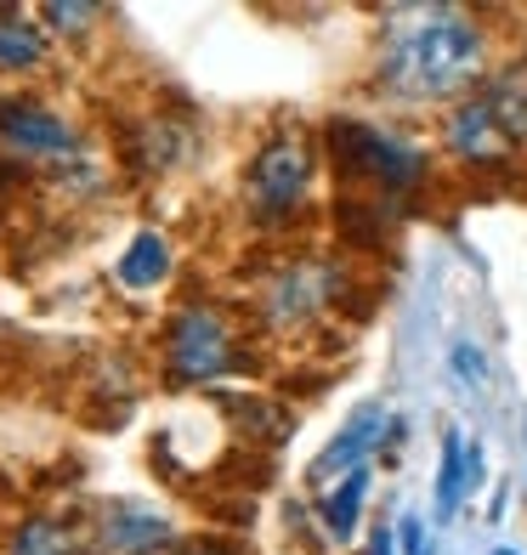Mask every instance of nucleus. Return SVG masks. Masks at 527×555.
<instances>
[{
    "instance_id": "nucleus-1",
    "label": "nucleus",
    "mask_w": 527,
    "mask_h": 555,
    "mask_svg": "<svg viewBox=\"0 0 527 555\" xmlns=\"http://www.w3.org/2000/svg\"><path fill=\"white\" fill-rule=\"evenodd\" d=\"M488 57L483 23L460 7H397L391 29L381 35V86L409 103H442L471 96Z\"/></svg>"
},
{
    "instance_id": "nucleus-2",
    "label": "nucleus",
    "mask_w": 527,
    "mask_h": 555,
    "mask_svg": "<svg viewBox=\"0 0 527 555\" xmlns=\"http://www.w3.org/2000/svg\"><path fill=\"white\" fill-rule=\"evenodd\" d=\"M442 142L460 165H511L527 147V57L493 68L471 96H460L442 125Z\"/></svg>"
},
{
    "instance_id": "nucleus-3",
    "label": "nucleus",
    "mask_w": 527,
    "mask_h": 555,
    "mask_svg": "<svg viewBox=\"0 0 527 555\" xmlns=\"http://www.w3.org/2000/svg\"><path fill=\"white\" fill-rule=\"evenodd\" d=\"M330 159L340 170V182L374 188L381 198H403L425 182V147L403 131L369 119H335L330 125Z\"/></svg>"
},
{
    "instance_id": "nucleus-4",
    "label": "nucleus",
    "mask_w": 527,
    "mask_h": 555,
    "mask_svg": "<svg viewBox=\"0 0 527 555\" xmlns=\"http://www.w3.org/2000/svg\"><path fill=\"white\" fill-rule=\"evenodd\" d=\"M312 176H318V154L300 131H272L256 159L244 170V198H249V216L261 227H284L295 221V210H307V193H312Z\"/></svg>"
},
{
    "instance_id": "nucleus-5",
    "label": "nucleus",
    "mask_w": 527,
    "mask_h": 555,
    "mask_svg": "<svg viewBox=\"0 0 527 555\" xmlns=\"http://www.w3.org/2000/svg\"><path fill=\"white\" fill-rule=\"evenodd\" d=\"M239 363V340H233V323L221 318L216 307L193 300L170 318L165 330V369L176 386H205V380H221Z\"/></svg>"
},
{
    "instance_id": "nucleus-6",
    "label": "nucleus",
    "mask_w": 527,
    "mask_h": 555,
    "mask_svg": "<svg viewBox=\"0 0 527 555\" xmlns=\"http://www.w3.org/2000/svg\"><path fill=\"white\" fill-rule=\"evenodd\" d=\"M386 425H391V420H386L381 402H358V409H351V420L335 431V442L312 460L307 482H312V488H330V482H340V476L363 470V465H369V453H381Z\"/></svg>"
},
{
    "instance_id": "nucleus-7",
    "label": "nucleus",
    "mask_w": 527,
    "mask_h": 555,
    "mask_svg": "<svg viewBox=\"0 0 527 555\" xmlns=\"http://www.w3.org/2000/svg\"><path fill=\"white\" fill-rule=\"evenodd\" d=\"M170 516H159L154 504L119 499L103 511V527H97V555H159L170 550Z\"/></svg>"
},
{
    "instance_id": "nucleus-8",
    "label": "nucleus",
    "mask_w": 527,
    "mask_h": 555,
    "mask_svg": "<svg viewBox=\"0 0 527 555\" xmlns=\"http://www.w3.org/2000/svg\"><path fill=\"white\" fill-rule=\"evenodd\" d=\"M0 137L29 159H57V154H74V147H80L74 125L63 114H52V108H40V103H0Z\"/></svg>"
},
{
    "instance_id": "nucleus-9",
    "label": "nucleus",
    "mask_w": 527,
    "mask_h": 555,
    "mask_svg": "<svg viewBox=\"0 0 527 555\" xmlns=\"http://www.w3.org/2000/svg\"><path fill=\"white\" fill-rule=\"evenodd\" d=\"M330 295H335V272L330 267L323 261H290L279 272V284L267 289V318L272 323H300V318L330 307Z\"/></svg>"
},
{
    "instance_id": "nucleus-10",
    "label": "nucleus",
    "mask_w": 527,
    "mask_h": 555,
    "mask_svg": "<svg viewBox=\"0 0 527 555\" xmlns=\"http://www.w3.org/2000/svg\"><path fill=\"white\" fill-rule=\"evenodd\" d=\"M471 465H476V442L460 431V425H448L442 431V448H437V482H432V511L437 521H454L460 504L471 493Z\"/></svg>"
},
{
    "instance_id": "nucleus-11",
    "label": "nucleus",
    "mask_w": 527,
    "mask_h": 555,
    "mask_svg": "<svg viewBox=\"0 0 527 555\" xmlns=\"http://www.w3.org/2000/svg\"><path fill=\"white\" fill-rule=\"evenodd\" d=\"M369 482H374V470L363 465V470L340 476V482L318 488V521H323V533H330L335 544L358 539V521H363V504H369Z\"/></svg>"
},
{
    "instance_id": "nucleus-12",
    "label": "nucleus",
    "mask_w": 527,
    "mask_h": 555,
    "mask_svg": "<svg viewBox=\"0 0 527 555\" xmlns=\"http://www.w3.org/2000/svg\"><path fill=\"white\" fill-rule=\"evenodd\" d=\"M114 278L125 289H159L170 278V244H165V233H137L131 244H125V256L114 261Z\"/></svg>"
},
{
    "instance_id": "nucleus-13",
    "label": "nucleus",
    "mask_w": 527,
    "mask_h": 555,
    "mask_svg": "<svg viewBox=\"0 0 527 555\" xmlns=\"http://www.w3.org/2000/svg\"><path fill=\"white\" fill-rule=\"evenodd\" d=\"M7 555H97V550H86V533H74L57 516H29L12 533Z\"/></svg>"
},
{
    "instance_id": "nucleus-14",
    "label": "nucleus",
    "mask_w": 527,
    "mask_h": 555,
    "mask_svg": "<svg viewBox=\"0 0 527 555\" xmlns=\"http://www.w3.org/2000/svg\"><path fill=\"white\" fill-rule=\"evenodd\" d=\"M46 57V29L17 12V7H0V68H35Z\"/></svg>"
},
{
    "instance_id": "nucleus-15",
    "label": "nucleus",
    "mask_w": 527,
    "mask_h": 555,
    "mask_svg": "<svg viewBox=\"0 0 527 555\" xmlns=\"http://www.w3.org/2000/svg\"><path fill=\"white\" fill-rule=\"evenodd\" d=\"M442 363H448V380H454L465 397H483L493 386V363H488V351L476 346V340H454Z\"/></svg>"
},
{
    "instance_id": "nucleus-16",
    "label": "nucleus",
    "mask_w": 527,
    "mask_h": 555,
    "mask_svg": "<svg viewBox=\"0 0 527 555\" xmlns=\"http://www.w3.org/2000/svg\"><path fill=\"white\" fill-rule=\"evenodd\" d=\"M391 550H397V555H437L432 521H425L420 511H403V516L391 521Z\"/></svg>"
},
{
    "instance_id": "nucleus-17",
    "label": "nucleus",
    "mask_w": 527,
    "mask_h": 555,
    "mask_svg": "<svg viewBox=\"0 0 527 555\" xmlns=\"http://www.w3.org/2000/svg\"><path fill=\"white\" fill-rule=\"evenodd\" d=\"M97 17H103V7H68V0L40 7V23H52V29H91Z\"/></svg>"
},
{
    "instance_id": "nucleus-18",
    "label": "nucleus",
    "mask_w": 527,
    "mask_h": 555,
    "mask_svg": "<svg viewBox=\"0 0 527 555\" xmlns=\"http://www.w3.org/2000/svg\"><path fill=\"white\" fill-rule=\"evenodd\" d=\"M176 555H239V550H233V544H216V539H210V544H188V550H176Z\"/></svg>"
},
{
    "instance_id": "nucleus-19",
    "label": "nucleus",
    "mask_w": 527,
    "mask_h": 555,
    "mask_svg": "<svg viewBox=\"0 0 527 555\" xmlns=\"http://www.w3.org/2000/svg\"><path fill=\"white\" fill-rule=\"evenodd\" d=\"M488 555H522V550H516V544H493Z\"/></svg>"
},
{
    "instance_id": "nucleus-20",
    "label": "nucleus",
    "mask_w": 527,
    "mask_h": 555,
    "mask_svg": "<svg viewBox=\"0 0 527 555\" xmlns=\"http://www.w3.org/2000/svg\"><path fill=\"white\" fill-rule=\"evenodd\" d=\"M522 431H527V420H522Z\"/></svg>"
}]
</instances>
